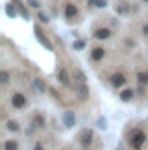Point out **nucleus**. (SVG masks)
<instances>
[{"instance_id":"23","label":"nucleus","mask_w":148,"mask_h":150,"mask_svg":"<svg viewBox=\"0 0 148 150\" xmlns=\"http://www.w3.org/2000/svg\"><path fill=\"white\" fill-rule=\"evenodd\" d=\"M75 77H77V79H78L80 82H85V75L82 74L80 70H77V72H75Z\"/></svg>"},{"instance_id":"26","label":"nucleus","mask_w":148,"mask_h":150,"mask_svg":"<svg viewBox=\"0 0 148 150\" xmlns=\"http://www.w3.org/2000/svg\"><path fill=\"white\" fill-rule=\"evenodd\" d=\"M28 4H30L33 9H38V7H40V4H38L37 0H28Z\"/></svg>"},{"instance_id":"7","label":"nucleus","mask_w":148,"mask_h":150,"mask_svg":"<svg viewBox=\"0 0 148 150\" xmlns=\"http://www.w3.org/2000/svg\"><path fill=\"white\" fill-rule=\"evenodd\" d=\"M110 37H111L110 28H98L94 32V38H98V40H106V38H110Z\"/></svg>"},{"instance_id":"3","label":"nucleus","mask_w":148,"mask_h":150,"mask_svg":"<svg viewBox=\"0 0 148 150\" xmlns=\"http://www.w3.org/2000/svg\"><path fill=\"white\" fill-rule=\"evenodd\" d=\"M11 103H12L14 108H23L26 105V96L21 94V93H14L12 98H11Z\"/></svg>"},{"instance_id":"13","label":"nucleus","mask_w":148,"mask_h":150,"mask_svg":"<svg viewBox=\"0 0 148 150\" xmlns=\"http://www.w3.org/2000/svg\"><path fill=\"white\" fill-rule=\"evenodd\" d=\"M5 127H7V131H11V133H18V131H19V124H18L16 120H7V122H5Z\"/></svg>"},{"instance_id":"27","label":"nucleus","mask_w":148,"mask_h":150,"mask_svg":"<svg viewBox=\"0 0 148 150\" xmlns=\"http://www.w3.org/2000/svg\"><path fill=\"white\" fill-rule=\"evenodd\" d=\"M98 124H99V127H101V129H105V127H106V120H105L103 117L99 119V122H98Z\"/></svg>"},{"instance_id":"1","label":"nucleus","mask_w":148,"mask_h":150,"mask_svg":"<svg viewBox=\"0 0 148 150\" xmlns=\"http://www.w3.org/2000/svg\"><path fill=\"white\" fill-rule=\"evenodd\" d=\"M147 142V133L141 131V129H134L131 134H129V145L132 150H140Z\"/></svg>"},{"instance_id":"4","label":"nucleus","mask_w":148,"mask_h":150,"mask_svg":"<svg viewBox=\"0 0 148 150\" xmlns=\"http://www.w3.org/2000/svg\"><path fill=\"white\" fill-rule=\"evenodd\" d=\"M125 75L124 74H120V72H117V74H113L111 75V79H110V82H111V86L113 87H122V86H125Z\"/></svg>"},{"instance_id":"5","label":"nucleus","mask_w":148,"mask_h":150,"mask_svg":"<svg viewBox=\"0 0 148 150\" xmlns=\"http://www.w3.org/2000/svg\"><path fill=\"white\" fill-rule=\"evenodd\" d=\"M77 16H78L77 5H75V4H66V5H65V18H66V19H73Z\"/></svg>"},{"instance_id":"14","label":"nucleus","mask_w":148,"mask_h":150,"mask_svg":"<svg viewBox=\"0 0 148 150\" xmlns=\"http://www.w3.org/2000/svg\"><path fill=\"white\" fill-rule=\"evenodd\" d=\"M33 126H37V127H44V126H45V120H44V117H42L40 113H37V115L33 117Z\"/></svg>"},{"instance_id":"25","label":"nucleus","mask_w":148,"mask_h":150,"mask_svg":"<svg viewBox=\"0 0 148 150\" xmlns=\"http://www.w3.org/2000/svg\"><path fill=\"white\" fill-rule=\"evenodd\" d=\"M106 5H108L106 0H96V7H101V9H103V7H106Z\"/></svg>"},{"instance_id":"19","label":"nucleus","mask_w":148,"mask_h":150,"mask_svg":"<svg viewBox=\"0 0 148 150\" xmlns=\"http://www.w3.org/2000/svg\"><path fill=\"white\" fill-rule=\"evenodd\" d=\"M12 5H14V4H7V5H5V12H7V16L16 18V9H12Z\"/></svg>"},{"instance_id":"9","label":"nucleus","mask_w":148,"mask_h":150,"mask_svg":"<svg viewBox=\"0 0 148 150\" xmlns=\"http://www.w3.org/2000/svg\"><path fill=\"white\" fill-rule=\"evenodd\" d=\"M58 79H59V82H61L65 87L70 86V75H68V70H66V68H59V72H58Z\"/></svg>"},{"instance_id":"12","label":"nucleus","mask_w":148,"mask_h":150,"mask_svg":"<svg viewBox=\"0 0 148 150\" xmlns=\"http://www.w3.org/2000/svg\"><path fill=\"white\" fill-rule=\"evenodd\" d=\"M132 96H134V91H132V89H124V91H120V100H122V101H129V100H132Z\"/></svg>"},{"instance_id":"2","label":"nucleus","mask_w":148,"mask_h":150,"mask_svg":"<svg viewBox=\"0 0 148 150\" xmlns=\"http://www.w3.org/2000/svg\"><path fill=\"white\" fill-rule=\"evenodd\" d=\"M92 138H94V133H92V129H82V133H80V136H78V140H80V145L84 147V149H89L91 145H92Z\"/></svg>"},{"instance_id":"11","label":"nucleus","mask_w":148,"mask_h":150,"mask_svg":"<svg viewBox=\"0 0 148 150\" xmlns=\"http://www.w3.org/2000/svg\"><path fill=\"white\" fill-rule=\"evenodd\" d=\"M12 4L16 5V9L19 11V14H21V16H23L25 19H28V18H30V16H28V11L25 9V5H23V4H21L19 0H12Z\"/></svg>"},{"instance_id":"24","label":"nucleus","mask_w":148,"mask_h":150,"mask_svg":"<svg viewBox=\"0 0 148 150\" xmlns=\"http://www.w3.org/2000/svg\"><path fill=\"white\" fill-rule=\"evenodd\" d=\"M38 19H40L42 23H49V18H47V14H44V12H38Z\"/></svg>"},{"instance_id":"6","label":"nucleus","mask_w":148,"mask_h":150,"mask_svg":"<svg viewBox=\"0 0 148 150\" xmlns=\"http://www.w3.org/2000/svg\"><path fill=\"white\" fill-rule=\"evenodd\" d=\"M35 35H37L38 42H40V44H44V47H45V49H49V51L52 49V44H51V40H49V38H47L44 33H42V32H40V28H38V26H35Z\"/></svg>"},{"instance_id":"15","label":"nucleus","mask_w":148,"mask_h":150,"mask_svg":"<svg viewBox=\"0 0 148 150\" xmlns=\"http://www.w3.org/2000/svg\"><path fill=\"white\" fill-rule=\"evenodd\" d=\"M78 96H80V98H87V96H89V87L85 86V82L78 87Z\"/></svg>"},{"instance_id":"30","label":"nucleus","mask_w":148,"mask_h":150,"mask_svg":"<svg viewBox=\"0 0 148 150\" xmlns=\"http://www.w3.org/2000/svg\"><path fill=\"white\" fill-rule=\"evenodd\" d=\"M33 150H44V149H42V145H40V143H37V145L33 147Z\"/></svg>"},{"instance_id":"32","label":"nucleus","mask_w":148,"mask_h":150,"mask_svg":"<svg viewBox=\"0 0 148 150\" xmlns=\"http://www.w3.org/2000/svg\"><path fill=\"white\" fill-rule=\"evenodd\" d=\"M87 4L89 5H96V0H87Z\"/></svg>"},{"instance_id":"28","label":"nucleus","mask_w":148,"mask_h":150,"mask_svg":"<svg viewBox=\"0 0 148 150\" xmlns=\"http://www.w3.org/2000/svg\"><path fill=\"white\" fill-rule=\"evenodd\" d=\"M25 133H26L28 136H32V134H33V127H26V131H25Z\"/></svg>"},{"instance_id":"31","label":"nucleus","mask_w":148,"mask_h":150,"mask_svg":"<svg viewBox=\"0 0 148 150\" xmlns=\"http://www.w3.org/2000/svg\"><path fill=\"white\" fill-rule=\"evenodd\" d=\"M138 93H140V94H143V93H145V87H143V86H141V87H138Z\"/></svg>"},{"instance_id":"33","label":"nucleus","mask_w":148,"mask_h":150,"mask_svg":"<svg viewBox=\"0 0 148 150\" xmlns=\"http://www.w3.org/2000/svg\"><path fill=\"white\" fill-rule=\"evenodd\" d=\"M143 2H148V0H143Z\"/></svg>"},{"instance_id":"16","label":"nucleus","mask_w":148,"mask_h":150,"mask_svg":"<svg viewBox=\"0 0 148 150\" xmlns=\"http://www.w3.org/2000/svg\"><path fill=\"white\" fill-rule=\"evenodd\" d=\"M138 82H140L141 86L148 84V74L147 72H140V74H138Z\"/></svg>"},{"instance_id":"8","label":"nucleus","mask_w":148,"mask_h":150,"mask_svg":"<svg viewBox=\"0 0 148 150\" xmlns=\"http://www.w3.org/2000/svg\"><path fill=\"white\" fill-rule=\"evenodd\" d=\"M103 58H105V49H103V47L98 45V47H94V49L91 51V59H92V61H101Z\"/></svg>"},{"instance_id":"22","label":"nucleus","mask_w":148,"mask_h":150,"mask_svg":"<svg viewBox=\"0 0 148 150\" xmlns=\"http://www.w3.org/2000/svg\"><path fill=\"white\" fill-rule=\"evenodd\" d=\"M0 82H2V84H7V82H9V72H5V70L0 72Z\"/></svg>"},{"instance_id":"10","label":"nucleus","mask_w":148,"mask_h":150,"mask_svg":"<svg viewBox=\"0 0 148 150\" xmlns=\"http://www.w3.org/2000/svg\"><path fill=\"white\" fill-rule=\"evenodd\" d=\"M63 122L66 127H73L75 126V113L73 112H65L63 115Z\"/></svg>"},{"instance_id":"29","label":"nucleus","mask_w":148,"mask_h":150,"mask_svg":"<svg viewBox=\"0 0 148 150\" xmlns=\"http://www.w3.org/2000/svg\"><path fill=\"white\" fill-rule=\"evenodd\" d=\"M143 33L148 37V23H145V25H143Z\"/></svg>"},{"instance_id":"20","label":"nucleus","mask_w":148,"mask_h":150,"mask_svg":"<svg viewBox=\"0 0 148 150\" xmlns=\"http://www.w3.org/2000/svg\"><path fill=\"white\" fill-rule=\"evenodd\" d=\"M33 86L37 87V91H45V84H44V80H40V79H35V80H33Z\"/></svg>"},{"instance_id":"21","label":"nucleus","mask_w":148,"mask_h":150,"mask_svg":"<svg viewBox=\"0 0 148 150\" xmlns=\"http://www.w3.org/2000/svg\"><path fill=\"white\" fill-rule=\"evenodd\" d=\"M115 9H117V12H118V14H125V12L129 11V7H127V4H118V5H117Z\"/></svg>"},{"instance_id":"18","label":"nucleus","mask_w":148,"mask_h":150,"mask_svg":"<svg viewBox=\"0 0 148 150\" xmlns=\"http://www.w3.org/2000/svg\"><path fill=\"white\" fill-rule=\"evenodd\" d=\"M72 47H73L75 51H82V49L85 47V40H75Z\"/></svg>"},{"instance_id":"17","label":"nucleus","mask_w":148,"mask_h":150,"mask_svg":"<svg viewBox=\"0 0 148 150\" xmlns=\"http://www.w3.org/2000/svg\"><path fill=\"white\" fill-rule=\"evenodd\" d=\"M4 150H18V142H14V140L5 142V147H4Z\"/></svg>"}]
</instances>
